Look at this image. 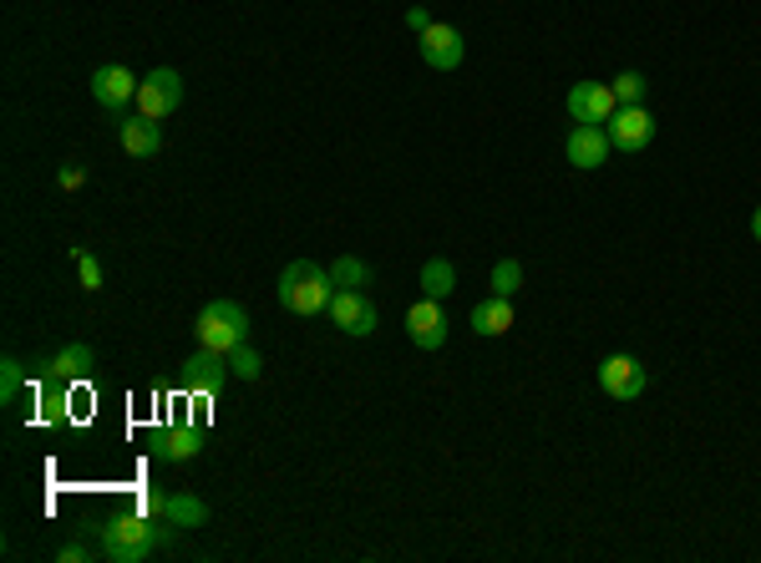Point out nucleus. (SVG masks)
Listing matches in <instances>:
<instances>
[{"label":"nucleus","instance_id":"nucleus-12","mask_svg":"<svg viewBox=\"0 0 761 563\" xmlns=\"http://www.w3.org/2000/svg\"><path fill=\"white\" fill-rule=\"evenodd\" d=\"M406 336H412L417 350L447 346V310H442V300H427V295H422V300L406 310Z\"/></svg>","mask_w":761,"mask_h":563},{"label":"nucleus","instance_id":"nucleus-18","mask_svg":"<svg viewBox=\"0 0 761 563\" xmlns=\"http://www.w3.org/2000/svg\"><path fill=\"white\" fill-rule=\"evenodd\" d=\"M163 523H173L183 533V528H203L209 523V503L203 498H193V492H168L163 498Z\"/></svg>","mask_w":761,"mask_h":563},{"label":"nucleus","instance_id":"nucleus-17","mask_svg":"<svg viewBox=\"0 0 761 563\" xmlns=\"http://www.w3.org/2000/svg\"><path fill=\"white\" fill-rule=\"evenodd\" d=\"M467 320H473V336H488L493 340V336H508L518 315H513V300H503V295H488V300L473 305V315H467Z\"/></svg>","mask_w":761,"mask_h":563},{"label":"nucleus","instance_id":"nucleus-15","mask_svg":"<svg viewBox=\"0 0 761 563\" xmlns=\"http://www.w3.org/2000/svg\"><path fill=\"white\" fill-rule=\"evenodd\" d=\"M47 371L57 386H72V381H87V376L97 371V350L82 346V340H72V346H61L57 356L47 360Z\"/></svg>","mask_w":761,"mask_h":563},{"label":"nucleus","instance_id":"nucleus-22","mask_svg":"<svg viewBox=\"0 0 761 563\" xmlns=\"http://www.w3.org/2000/svg\"><path fill=\"white\" fill-rule=\"evenodd\" d=\"M609 86H615V102H619V108H645V92H650V82H645L640 72H619Z\"/></svg>","mask_w":761,"mask_h":563},{"label":"nucleus","instance_id":"nucleus-14","mask_svg":"<svg viewBox=\"0 0 761 563\" xmlns=\"http://www.w3.org/2000/svg\"><path fill=\"white\" fill-rule=\"evenodd\" d=\"M138 86H143V82H138V76H132V66H122V61H118V66H97V72H92V96L102 102V108H112V112L128 108V102H138Z\"/></svg>","mask_w":761,"mask_h":563},{"label":"nucleus","instance_id":"nucleus-20","mask_svg":"<svg viewBox=\"0 0 761 563\" xmlns=\"http://www.w3.org/2000/svg\"><path fill=\"white\" fill-rule=\"evenodd\" d=\"M331 279H335V289H366L371 285V264L356 259V254H341V259L331 264Z\"/></svg>","mask_w":761,"mask_h":563},{"label":"nucleus","instance_id":"nucleus-11","mask_svg":"<svg viewBox=\"0 0 761 563\" xmlns=\"http://www.w3.org/2000/svg\"><path fill=\"white\" fill-rule=\"evenodd\" d=\"M605 132H609V143H615V153H645L655 143V117L645 108H619L605 122Z\"/></svg>","mask_w":761,"mask_h":563},{"label":"nucleus","instance_id":"nucleus-4","mask_svg":"<svg viewBox=\"0 0 761 563\" xmlns=\"http://www.w3.org/2000/svg\"><path fill=\"white\" fill-rule=\"evenodd\" d=\"M229 376H234V366H229L224 350H203V346L179 366V386L193 396H219L229 386Z\"/></svg>","mask_w":761,"mask_h":563},{"label":"nucleus","instance_id":"nucleus-25","mask_svg":"<svg viewBox=\"0 0 761 563\" xmlns=\"http://www.w3.org/2000/svg\"><path fill=\"white\" fill-rule=\"evenodd\" d=\"M72 259H77V279H82L87 295H92V289H102V264H97V254L92 249H72Z\"/></svg>","mask_w":761,"mask_h":563},{"label":"nucleus","instance_id":"nucleus-3","mask_svg":"<svg viewBox=\"0 0 761 563\" xmlns=\"http://www.w3.org/2000/svg\"><path fill=\"white\" fill-rule=\"evenodd\" d=\"M193 336H199L203 350H234L250 340V310L239 300H209L199 310V320H193Z\"/></svg>","mask_w":761,"mask_h":563},{"label":"nucleus","instance_id":"nucleus-21","mask_svg":"<svg viewBox=\"0 0 761 563\" xmlns=\"http://www.w3.org/2000/svg\"><path fill=\"white\" fill-rule=\"evenodd\" d=\"M488 285H493V295L513 300V295L524 289V264H518V259H498V264H493V275H488Z\"/></svg>","mask_w":761,"mask_h":563},{"label":"nucleus","instance_id":"nucleus-16","mask_svg":"<svg viewBox=\"0 0 761 563\" xmlns=\"http://www.w3.org/2000/svg\"><path fill=\"white\" fill-rule=\"evenodd\" d=\"M118 143H122V153H128V157H153L158 147H163V127L138 112V117H122L118 122Z\"/></svg>","mask_w":761,"mask_h":563},{"label":"nucleus","instance_id":"nucleus-13","mask_svg":"<svg viewBox=\"0 0 761 563\" xmlns=\"http://www.w3.org/2000/svg\"><path fill=\"white\" fill-rule=\"evenodd\" d=\"M199 452H203V421L158 427L153 432V462H193Z\"/></svg>","mask_w":761,"mask_h":563},{"label":"nucleus","instance_id":"nucleus-5","mask_svg":"<svg viewBox=\"0 0 761 563\" xmlns=\"http://www.w3.org/2000/svg\"><path fill=\"white\" fill-rule=\"evenodd\" d=\"M179 108H183V76L173 72V66H158L153 76H143V86H138V112H143V117L163 122Z\"/></svg>","mask_w":761,"mask_h":563},{"label":"nucleus","instance_id":"nucleus-23","mask_svg":"<svg viewBox=\"0 0 761 563\" xmlns=\"http://www.w3.org/2000/svg\"><path fill=\"white\" fill-rule=\"evenodd\" d=\"M229 366H234V376H239V381H260V376H264V356L250 346V340H244V346H234V350H229Z\"/></svg>","mask_w":761,"mask_h":563},{"label":"nucleus","instance_id":"nucleus-26","mask_svg":"<svg viewBox=\"0 0 761 563\" xmlns=\"http://www.w3.org/2000/svg\"><path fill=\"white\" fill-rule=\"evenodd\" d=\"M57 183H61V188H67V193H77V188H82V183H87V173L77 168V163H67V168H57Z\"/></svg>","mask_w":761,"mask_h":563},{"label":"nucleus","instance_id":"nucleus-30","mask_svg":"<svg viewBox=\"0 0 761 563\" xmlns=\"http://www.w3.org/2000/svg\"><path fill=\"white\" fill-rule=\"evenodd\" d=\"M751 239L761 244V204H757V214H751Z\"/></svg>","mask_w":761,"mask_h":563},{"label":"nucleus","instance_id":"nucleus-19","mask_svg":"<svg viewBox=\"0 0 761 563\" xmlns=\"http://www.w3.org/2000/svg\"><path fill=\"white\" fill-rule=\"evenodd\" d=\"M453 289H457L453 259H427L422 264V295H427V300H447Z\"/></svg>","mask_w":761,"mask_h":563},{"label":"nucleus","instance_id":"nucleus-8","mask_svg":"<svg viewBox=\"0 0 761 563\" xmlns=\"http://www.w3.org/2000/svg\"><path fill=\"white\" fill-rule=\"evenodd\" d=\"M463 57H467V41H463V31H457V25L432 21L427 31H422V61H427L432 72H457V66H463Z\"/></svg>","mask_w":761,"mask_h":563},{"label":"nucleus","instance_id":"nucleus-29","mask_svg":"<svg viewBox=\"0 0 761 563\" xmlns=\"http://www.w3.org/2000/svg\"><path fill=\"white\" fill-rule=\"evenodd\" d=\"M163 498H168V492H143V503H138V508H143V513H153V518H163Z\"/></svg>","mask_w":761,"mask_h":563},{"label":"nucleus","instance_id":"nucleus-28","mask_svg":"<svg viewBox=\"0 0 761 563\" xmlns=\"http://www.w3.org/2000/svg\"><path fill=\"white\" fill-rule=\"evenodd\" d=\"M57 559H61V563H87V559H97V553L87 549V543H67V549L57 553Z\"/></svg>","mask_w":761,"mask_h":563},{"label":"nucleus","instance_id":"nucleus-27","mask_svg":"<svg viewBox=\"0 0 761 563\" xmlns=\"http://www.w3.org/2000/svg\"><path fill=\"white\" fill-rule=\"evenodd\" d=\"M406 25H412V31L422 37V31L432 25V11H427V6H406Z\"/></svg>","mask_w":761,"mask_h":563},{"label":"nucleus","instance_id":"nucleus-2","mask_svg":"<svg viewBox=\"0 0 761 563\" xmlns=\"http://www.w3.org/2000/svg\"><path fill=\"white\" fill-rule=\"evenodd\" d=\"M274 300L285 305L290 315H300V320H315V315L331 310L335 279H331V269L315 259H290L285 269H280V279H274Z\"/></svg>","mask_w":761,"mask_h":563},{"label":"nucleus","instance_id":"nucleus-9","mask_svg":"<svg viewBox=\"0 0 761 563\" xmlns=\"http://www.w3.org/2000/svg\"><path fill=\"white\" fill-rule=\"evenodd\" d=\"M609 153H615V143H609V132L599 127V122H574L569 137H564V157L584 173L599 168V163H609Z\"/></svg>","mask_w":761,"mask_h":563},{"label":"nucleus","instance_id":"nucleus-7","mask_svg":"<svg viewBox=\"0 0 761 563\" xmlns=\"http://www.w3.org/2000/svg\"><path fill=\"white\" fill-rule=\"evenodd\" d=\"M650 386V376H645V366L635 356H605L599 360V391L609 396V401H640V391Z\"/></svg>","mask_w":761,"mask_h":563},{"label":"nucleus","instance_id":"nucleus-6","mask_svg":"<svg viewBox=\"0 0 761 563\" xmlns=\"http://www.w3.org/2000/svg\"><path fill=\"white\" fill-rule=\"evenodd\" d=\"M325 315H331L335 330H345V336H356V340L376 336V325H380L376 305L366 300V289H335V300H331V310Z\"/></svg>","mask_w":761,"mask_h":563},{"label":"nucleus","instance_id":"nucleus-1","mask_svg":"<svg viewBox=\"0 0 761 563\" xmlns=\"http://www.w3.org/2000/svg\"><path fill=\"white\" fill-rule=\"evenodd\" d=\"M173 533H179V528L173 523L158 528L153 513H143V508H138V513H112L97 523L102 559H112V563H148L163 543H173Z\"/></svg>","mask_w":761,"mask_h":563},{"label":"nucleus","instance_id":"nucleus-10","mask_svg":"<svg viewBox=\"0 0 761 563\" xmlns=\"http://www.w3.org/2000/svg\"><path fill=\"white\" fill-rule=\"evenodd\" d=\"M564 108H569L574 122H599V127H605L619 112V102H615V86L609 82H574L569 96H564Z\"/></svg>","mask_w":761,"mask_h":563},{"label":"nucleus","instance_id":"nucleus-24","mask_svg":"<svg viewBox=\"0 0 761 563\" xmlns=\"http://www.w3.org/2000/svg\"><path fill=\"white\" fill-rule=\"evenodd\" d=\"M26 386V366L16 356L0 360V401H16V391Z\"/></svg>","mask_w":761,"mask_h":563}]
</instances>
